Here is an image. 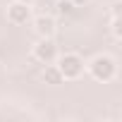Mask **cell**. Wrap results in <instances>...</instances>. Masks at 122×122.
<instances>
[{"label":"cell","instance_id":"6da1fadb","mask_svg":"<svg viewBox=\"0 0 122 122\" xmlns=\"http://www.w3.org/2000/svg\"><path fill=\"white\" fill-rule=\"evenodd\" d=\"M79 72H81V60L77 57V55H65L62 60H60V74L62 77H79Z\"/></svg>","mask_w":122,"mask_h":122},{"label":"cell","instance_id":"7a4b0ae2","mask_svg":"<svg viewBox=\"0 0 122 122\" xmlns=\"http://www.w3.org/2000/svg\"><path fill=\"white\" fill-rule=\"evenodd\" d=\"M91 72H93L96 79H110L112 72H115L112 60H108V57H96V60H93V65H91Z\"/></svg>","mask_w":122,"mask_h":122},{"label":"cell","instance_id":"3957f363","mask_svg":"<svg viewBox=\"0 0 122 122\" xmlns=\"http://www.w3.org/2000/svg\"><path fill=\"white\" fill-rule=\"evenodd\" d=\"M36 57L43 60V62H50V60L55 57V46H53L50 41H41V43L36 46Z\"/></svg>","mask_w":122,"mask_h":122},{"label":"cell","instance_id":"277c9868","mask_svg":"<svg viewBox=\"0 0 122 122\" xmlns=\"http://www.w3.org/2000/svg\"><path fill=\"white\" fill-rule=\"evenodd\" d=\"M10 19L17 22V24L26 22V19H29V7H26L24 3H15V5L10 7Z\"/></svg>","mask_w":122,"mask_h":122},{"label":"cell","instance_id":"5b68a950","mask_svg":"<svg viewBox=\"0 0 122 122\" xmlns=\"http://www.w3.org/2000/svg\"><path fill=\"white\" fill-rule=\"evenodd\" d=\"M36 29H38V34H43V36H48V34H53V29H55V24H53V19H48V17H41V19L36 22Z\"/></svg>","mask_w":122,"mask_h":122},{"label":"cell","instance_id":"8992f818","mask_svg":"<svg viewBox=\"0 0 122 122\" xmlns=\"http://www.w3.org/2000/svg\"><path fill=\"white\" fill-rule=\"evenodd\" d=\"M43 77H46V81H48V84H60V79H62L60 70H55V67H48Z\"/></svg>","mask_w":122,"mask_h":122},{"label":"cell","instance_id":"52a82bcc","mask_svg":"<svg viewBox=\"0 0 122 122\" xmlns=\"http://www.w3.org/2000/svg\"><path fill=\"white\" fill-rule=\"evenodd\" d=\"M72 5H74L72 0H62L57 7H60V12H62V15H70V12H72Z\"/></svg>","mask_w":122,"mask_h":122},{"label":"cell","instance_id":"ba28073f","mask_svg":"<svg viewBox=\"0 0 122 122\" xmlns=\"http://www.w3.org/2000/svg\"><path fill=\"white\" fill-rule=\"evenodd\" d=\"M72 3H86V0H72Z\"/></svg>","mask_w":122,"mask_h":122}]
</instances>
